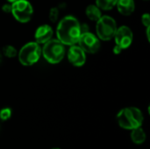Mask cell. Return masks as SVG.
Segmentation results:
<instances>
[{
  "mask_svg": "<svg viewBox=\"0 0 150 149\" xmlns=\"http://www.w3.org/2000/svg\"><path fill=\"white\" fill-rule=\"evenodd\" d=\"M81 33V24L74 16H66L62 18L56 28L57 40L66 46L77 44Z\"/></svg>",
  "mask_w": 150,
  "mask_h": 149,
  "instance_id": "cell-1",
  "label": "cell"
},
{
  "mask_svg": "<svg viewBox=\"0 0 150 149\" xmlns=\"http://www.w3.org/2000/svg\"><path fill=\"white\" fill-rule=\"evenodd\" d=\"M144 118L140 109L136 107H127L119 112L117 121L120 127L126 130H133L142 126Z\"/></svg>",
  "mask_w": 150,
  "mask_h": 149,
  "instance_id": "cell-2",
  "label": "cell"
},
{
  "mask_svg": "<svg viewBox=\"0 0 150 149\" xmlns=\"http://www.w3.org/2000/svg\"><path fill=\"white\" fill-rule=\"evenodd\" d=\"M41 54L51 64H57L62 61L65 55L64 45L59 40L51 39L41 48Z\"/></svg>",
  "mask_w": 150,
  "mask_h": 149,
  "instance_id": "cell-3",
  "label": "cell"
},
{
  "mask_svg": "<svg viewBox=\"0 0 150 149\" xmlns=\"http://www.w3.org/2000/svg\"><path fill=\"white\" fill-rule=\"evenodd\" d=\"M40 56L41 47L40 44L35 41L26 43L18 53V61L23 66H32L35 64L40 60Z\"/></svg>",
  "mask_w": 150,
  "mask_h": 149,
  "instance_id": "cell-4",
  "label": "cell"
},
{
  "mask_svg": "<svg viewBox=\"0 0 150 149\" xmlns=\"http://www.w3.org/2000/svg\"><path fill=\"white\" fill-rule=\"evenodd\" d=\"M96 22V32L99 40L107 41L113 39L118 28L116 20L113 18L108 15H102L101 18Z\"/></svg>",
  "mask_w": 150,
  "mask_h": 149,
  "instance_id": "cell-5",
  "label": "cell"
},
{
  "mask_svg": "<svg viewBox=\"0 0 150 149\" xmlns=\"http://www.w3.org/2000/svg\"><path fill=\"white\" fill-rule=\"evenodd\" d=\"M113 38L116 43L115 47H113V54H119L122 52V50L128 48L132 45L134 34L130 27L127 25H121L117 28Z\"/></svg>",
  "mask_w": 150,
  "mask_h": 149,
  "instance_id": "cell-6",
  "label": "cell"
},
{
  "mask_svg": "<svg viewBox=\"0 0 150 149\" xmlns=\"http://www.w3.org/2000/svg\"><path fill=\"white\" fill-rule=\"evenodd\" d=\"M11 14L19 23H27L32 19L33 8L27 0H16L11 4Z\"/></svg>",
  "mask_w": 150,
  "mask_h": 149,
  "instance_id": "cell-7",
  "label": "cell"
},
{
  "mask_svg": "<svg viewBox=\"0 0 150 149\" xmlns=\"http://www.w3.org/2000/svg\"><path fill=\"white\" fill-rule=\"evenodd\" d=\"M77 43L79 44V47L88 54H95L100 48V40L98 37L91 32L81 33Z\"/></svg>",
  "mask_w": 150,
  "mask_h": 149,
  "instance_id": "cell-8",
  "label": "cell"
},
{
  "mask_svg": "<svg viewBox=\"0 0 150 149\" xmlns=\"http://www.w3.org/2000/svg\"><path fill=\"white\" fill-rule=\"evenodd\" d=\"M67 56L70 64H72L75 67H82L85 64L86 53L79 46H70Z\"/></svg>",
  "mask_w": 150,
  "mask_h": 149,
  "instance_id": "cell-9",
  "label": "cell"
},
{
  "mask_svg": "<svg viewBox=\"0 0 150 149\" xmlns=\"http://www.w3.org/2000/svg\"><path fill=\"white\" fill-rule=\"evenodd\" d=\"M54 32L50 25H40L34 33L35 42L38 44H45L48 40H50L53 37Z\"/></svg>",
  "mask_w": 150,
  "mask_h": 149,
  "instance_id": "cell-10",
  "label": "cell"
},
{
  "mask_svg": "<svg viewBox=\"0 0 150 149\" xmlns=\"http://www.w3.org/2000/svg\"><path fill=\"white\" fill-rule=\"evenodd\" d=\"M116 6L119 12L124 16L131 15L135 9V4L134 0H118Z\"/></svg>",
  "mask_w": 150,
  "mask_h": 149,
  "instance_id": "cell-11",
  "label": "cell"
},
{
  "mask_svg": "<svg viewBox=\"0 0 150 149\" xmlns=\"http://www.w3.org/2000/svg\"><path fill=\"white\" fill-rule=\"evenodd\" d=\"M85 14L89 19L92 21H98L102 16V10L96 4H90L85 9Z\"/></svg>",
  "mask_w": 150,
  "mask_h": 149,
  "instance_id": "cell-12",
  "label": "cell"
},
{
  "mask_svg": "<svg viewBox=\"0 0 150 149\" xmlns=\"http://www.w3.org/2000/svg\"><path fill=\"white\" fill-rule=\"evenodd\" d=\"M131 131H132L131 139H132L134 143H135L137 145H140V144H142L143 142H145L147 136H146V133H145L144 130L142 128V126L134 128V129H133Z\"/></svg>",
  "mask_w": 150,
  "mask_h": 149,
  "instance_id": "cell-13",
  "label": "cell"
},
{
  "mask_svg": "<svg viewBox=\"0 0 150 149\" xmlns=\"http://www.w3.org/2000/svg\"><path fill=\"white\" fill-rule=\"evenodd\" d=\"M118 0H96V5L103 11L112 10L117 4Z\"/></svg>",
  "mask_w": 150,
  "mask_h": 149,
  "instance_id": "cell-14",
  "label": "cell"
},
{
  "mask_svg": "<svg viewBox=\"0 0 150 149\" xmlns=\"http://www.w3.org/2000/svg\"><path fill=\"white\" fill-rule=\"evenodd\" d=\"M3 54L7 58H14L18 55V51L13 46L6 45L3 47Z\"/></svg>",
  "mask_w": 150,
  "mask_h": 149,
  "instance_id": "cell-15",
  "label": "cell"
},
{
  "mask_svg": "<svg viewBox=\"0 0 150 149\" xmlns=\"http://www.w3.org/2000/svg\"><path fill=\"white\" fill-rule=\"evenodd\" d=\"M59 14H60V9L58 7H52L49 10V13H48L49 20L53 23H55L59 18Z\"/></svg>",
  "mask_w": 150,
  "mask_h": 149,
  "instance_id": "cell-16",
  "label": "cell"
},
{
  "mask_svg": "<svg viewBox=\"0 0 150 149\" xmlns=\"http://www.w3.org/2000/svg\"><path fill=\"white\" fill-rule=\"evenodd\" d=\"M11 117V110L10 108H4L0 111V119L4 121L8 120Z\"/></svg>",
  "mask_w": 150,
  "mask_h": 149,
  "instance_id": "cell-17",
  "label": "cell"
},
{
  "mask_svg": "<svg viewBox=\"0 0 150 149\" xmlns=\"http://www.w3.org/2000/svg\"><path fill=\"white\" fill-rule=\"evenodd\" d=\"M142 23L144 26H150V16L149 13H144L142 16Z\"/></svg>",
  "mask_w": 150,
  "mask_h": 149,
  "instance_id": "cell-18",
  "label": "cell"
},
{
  "mask_svg": "<svg viewBox=\"0 0 150 149\" xmlns=\"http://www.w3.org/2000/svg\"><path fill=\"white\" fill-rule=\"evenodd\" d=\"M2 11H4L5 13H9L11 11V4H5L2 6Z\"/></svg>",
  "mask_w": 150,
  "mask_h": 149,
  "instance_id": "cell-19",
  "label": "cell"
},
{
  "mask_svg": "<svg viewBox=\"0 0 150 149\" xmlns=\"http://www.w3.org/2000/svg\"><path fill=\"white\" fill-rule=\"evenodd\" d=\"M7 1H8L9 3H11V4H12V3H13V2H15L16 0H7Z\"/></svg>",
  "mask_w": 150,
  "mask_h": 149,
  "instance_id": "cell-20",
  "label": "cell"
},
{
  "mask_svg": "<svg viewBox=\"0 0 150 149\" xmlns=\"http://www.w3.org/2000/svg\"><path fill=\"white\" fill-rule=\"evenodd\" d=\"M0 61H1V55H0Z\"/></svg>",
  "mask_w": 150,
  "mask_h": 149,
  "instance_id": "cell-21",
  "label": "cell"
},
{
  "mask_svg": "<svg viewBox=\"0 0 150 149\" xmlns=\"http://www.w3.org/2000/svg\"><path fill=\"white\" fill-rule=\"evenodd\" d=\"M52 149H60V148H52Z\"/></svg>",
  "mask_w": 150,
  "mask_h": 149,
  "instance_id": "cell-22",
  "label": "cell"
}]
</instances>
